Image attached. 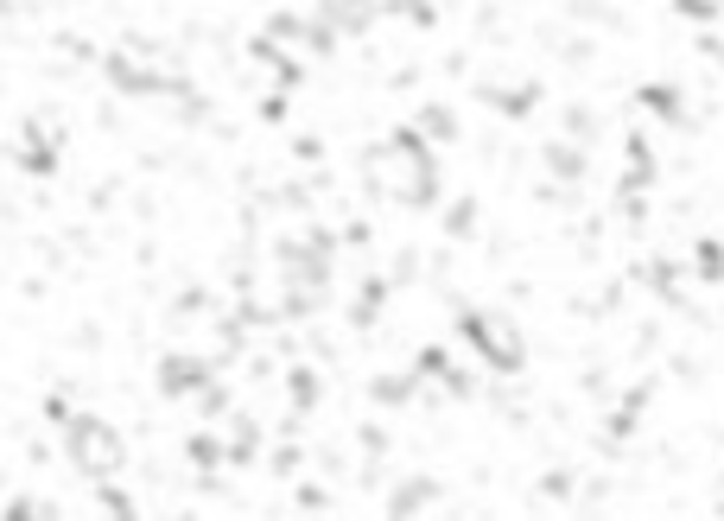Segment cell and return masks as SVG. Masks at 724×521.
<instances>
[{"label":"cell","mask_w":724,"mask_h":521,"mask_svg":"<svg viewBox=\"0 0 724 521\" xmlns=\"http://www.w3.org/2000/svg\"><path fill=\"white\" fill-rule=\"evenodd\" d=\"M464 338L483 350L489 369H521V338H514L509 318H496V312H464Z\"/></svg>","instance_id":"cell-2"},{"label":"cell","mask_w":724,"mask_h":521,"mask_svg":"<svg viewBox=\"0 0 724 521\" xmlns=\"http://www.w3.org/2000/svg\"><path fill=\"white\" fill-rule=\"evenodd\" d=\"M426 134H452V115L445 109H426Z\"/></svg>","instance_id":"cell-5"},{"label":"cell","mask_w":724,"mask_h":521,"mask_svg":"<svg viewBox=\"0 0 724 521\" xmlns=\"http://www.w3.org/2000/svg\"><path fill=\"white\" fill-rule=\"evenodd\" d=\"M159 388L172 400H184V395H204L211 388V369L197 363V356H184V350H172L166 363H159Z\"/></svg>","instance_id":"cell-3"},{"label":"cell","mask_w":724,"mask_h":521,"mask_svg":"<svg viewBox=\"0 0 724 521\" xmlns=\"http://www.w3.org/2000/svg\"><path fill=\"white\" fill-rule=\"evenodd\" d=\"M70 458L83 464V477H90V484H102V477H115V471H121L127 452H121V432L109 427V420L77 414V420H70Z\"/></svg>","instance_id":"cell-1"},{"label":"cell","mask_w":724,"mask_h":521,"mask_svg":"<svg viewBox=\"0 0 724 521\" xmlns=\"http://www.w3.org/2000/svg\"><path fill=\"white\" fill-rule=\"evenodd\" d=\"M184 452H191V464H204V471H211V464H223V458H229V452H223L216 439H191Z\"/></svg>","instance_id":"cell-4"}]
</instances>
